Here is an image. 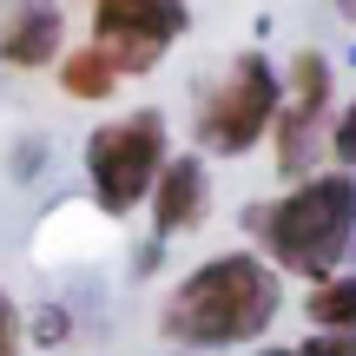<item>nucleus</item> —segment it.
Returning a JSON list of instances; mask_svg holds the SVG:
<instances>
[{
	"label": "nucleus",
	"mask_w": 356,
	"mask_h": 356,
	"mask_svg": "<svg viewBox=\"0 0 356 356\" xmlns=\"http://www.w3.org/2000/svg\"><path fill=\"white\" fill-rule=\"evenodd\" d=\"M277 270L251 251H225L211 264H198L185 284L165 297L159 310V330L185 350H231V343H251V337L270 330L277 317Z\"/></svg>",
	"instance_id": "obj_1"
},
{
	"label": "nucleus",
	"mask_w": 356,
	"mask_h": 356,
	"mask_svg": "<svg viewBox=\"0 0 356 356\" xmlns=\"http://www.w3.org/2000/svg\"><path fill=\"white\" fill-rule=\"evenodd\" d=\"M257 231H264L270 257L297 277L323 284L337 264H343L350 238H356V178L350 172H317L277 198L270 211H257Z\"/></svg>",
	"instance_id": "obj_2"
},
{
	"label": "nucleus",
	"mask_w": 356,
	"mask_h": 356,
	"mask_svg": "<svg viewBox=\"0 0 356 356\" xmlns=\"http://www.w3.org/2000/svg\"><path fill=\"white\" fill-rule=\"evenodd\" d=\"M330 145H337V159H343V165H356V99L343 106V119L330 126Z\"/></svg>",
	"instance_id": "obj_12"
},
{
	"label": "nucleus",
	"mask_w": 356,
	"mask_h": 356,
	"mask_svg": "<svg viewBox=\"0 0 356 356\" xmlns=\"http://www.w3.org/2000/svg\"><path fill=\"white\" fill-rule=\"evenodd\" d=\"M310 317L317 330H356V277H323L310 291Z\"/></svg>",
	"instance_id": "obj_10"
},
{
	"label": "nucleus",
	"mask_w": 356,
	"mask_h": 356,
	"mask_svg": "<svg viewBox=\"0 0 356 356\" xmlns=\"http://www.w3.org/2000/svg\"><path fill=\"white\" fill-rule=\"evenodd\" d=\"M270 356H277V350H270ZM291 356H297V350H291Z\"/></svg>",
	"instance_id": "obj_15"
},
{
	"label": "nucleus",
	"mask_w": 356,
	"mask_h": 356,
	"mask_svg": "<svg viewBox=\"0 0 356 356\" xmlns=\"http://www.w3.org/2000/svg\"><path fill=\"white\" fill-rule=\"evenodd\" d=\"M0 356H20V317H13L7 291H0Z\"/></svg>",
	"instance_id": "obj_13"
},
{
	"label": "nucleus",
	"mask_w": 356,
	"mask_h": 356,
	"mask_svg": "<svg viewBox=\"0 0 356 356\" xmlns=\"http://www.w3.org/2000/svg\"><path fill=\"white\" fill-rule=\"evenodd\" d=\"M337 13H343V20H356V0H337Z\"/></svg>",
	"instance_id": "obj_14"
},
{
	"label": "nucleus",
	"mask_w": 356,
	"mask_h": 356,
	"mask_svg": "<svg viewBox=\"0 0 356 356\" xmlns=\"http://www.w3.org/2000/svg\"><path fill=\"white\" fill-rule=\"evenodd\" d=\"M66 47V7L60 0H7L0 13V60L33 73V66H53Z\"/></svg>",
	"instance_id": "obj_7"
},
{
	"label": "nucleus",
	"mask_w": 356,
	"mask_h": 356,
	"mask_svg": "<svg viewBox=\"0 0 356 356\" xmlns=\"http://www.w3.org/2000/svg\"><path fill=\"white\" fill-rule=\"evenodd\" d=\"M191 7L185 0H92V40L119 60V73H152L185 40Z\"/></svg>",
	"instance_id": "obj_5"
},
{
	"label": "nucleus",
	"mask_w": 356,
	"mask_h": 356,
	"mask_svg": "<svg viewBox=\"0 0 356 356\" xmlns=\"http://www.w3.org/2000/svg\"><path fill=\"white\" fill-rule=\"evenodd\" d=\"M297 356H356V330H317Z\"/></svg>",
	"instance_id": "obj_11"
},
{
	"label": "nucleus",
	"mask_w": 356,
	"mask_h": 356,
	"mask_svg": "<svg viewBox=\"0 0 356 356\" xmlns=\"http://www.w3.org/2000/svg\"><path fill=\"white\" fill-rule=\"evenodd\" d=\"M159 172H165V119L159 113H126L92 126L86 139V185L99 198V211L126 218L152 198Z\"/></svg>",
	"instance_id": "obj_3"
},
{
	"label": "nucleus",
	"mask_w": 356,
	"mask_h": 356,
	"mask_svg": "<svg viewBox=\"0 0 356 356\" xmlns=\"http://www.w3.org/2000/svg\"><path fill=\"white\" fill-rule=\"evenodd\" d=\"M152 231L159 238H178V231H191L204 218V159L198 152H178L165 159V172H159V185H152Z\"/></svg>",
	"instance_id": "obj_8"
},
{
	"label": "nucleus",
	"mask_w": 356,
	"mask_h": 356,
	"mask_svg": "<svg viewBox=\"0 0 356 356\" xmlns=\"http://www.w3.org/2000/svg\"><path fill=\"white\" fill-rule=\"evenodd\" d=\"M277 99H284V79L270 73V60L264 53H238L231 73L218 79V86L204 92V106H198V145L218 152V159H244L270 132Z\"/></svg>",
	"instance_id": "obj_4"
},
{
	"label": "nucleus",
	"mask_w": 356,
	"mask_h": 356,
	"mask_svg": "<svg viewBox=\"0 0 356 356\" xmlns=\"http://www.w3.org/2000/svg\"><path fill=\"white\" fill-rule=\"evenodd\" d=\"M119 79H126V73H119V60L99 47V40H92V47H73L60 60V86L73 92V99H113Z\"/></svg>",
	"instance_id": "obj_9"
},
{
	"label": "nucleus",
	"mask_w": 356,
	"mask_h": 356,
	"mask_svg": "<svg viewBox=\"0 0 356 356\" xmlns=\"http://www.w3.org/2000/svg\"><path fill=\"white\" fill-rule=\"evenodd\" d=\"M323 99H330V66H323V53H297V60L284 66V99H277V119H270L277 165L291 172V178L310 165V152H317Z\"/></svg>",
	"instance_id": "obj_6"
}]
</instances>
